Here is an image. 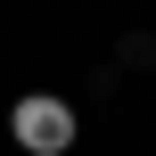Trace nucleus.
Here are the masks:
<instances>
[{
    "instance_id": "obj_1",
    "label": "nucleus",
    "mask_w": 156,
    "mask_h": 156,
    "mask_svg": "<svg viewBox=\"0 0 156 156\" xmlns=\"http://www.w3.org/2000/svg\"><path fill=\"white\" fill-rule=\"evenodd\" d=\"M8 132H16L25 156H66L74 148V107H66L58 90H25V99L8 107Z\"/></svg>"
}]
</instances>
